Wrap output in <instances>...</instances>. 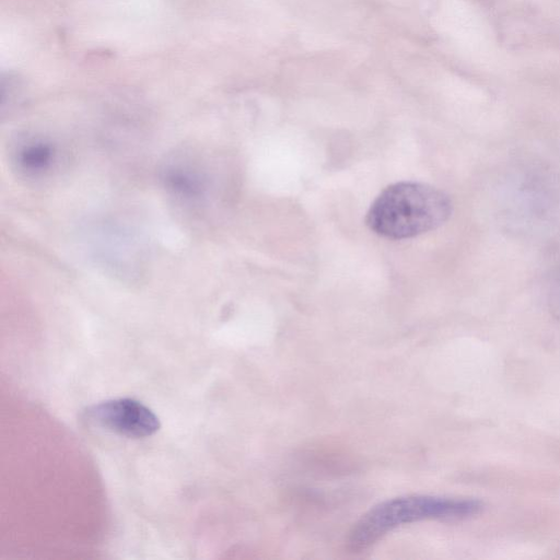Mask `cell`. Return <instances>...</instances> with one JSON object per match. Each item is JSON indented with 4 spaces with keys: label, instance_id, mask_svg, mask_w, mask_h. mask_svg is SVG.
<instances>
[{
    "label": "cell",
    "instance_id": "6da1fadb",
    "mask_svg": "<svg viewBox=\"0 0 560 560\" xmlns=\"http://www.w3.org/2000/svg\"><path fill=\"white\" fill-rule=\"evenodd\" d=\"M450 197L423 183L400 182L386 187L372 202L365 218L380 236L404 240L441 226L451 217Z\"/></svg>",
    "mask_w": 560,
    "mask_h": 560
},
{
    "label": "cell",
    "instance_id": "7a4b0ae2",
    "mask_svg": "<svg viewBox=\"0 0 560 560\" xmlns=\"http://www.w3.org/2000/svg\"><path fill=\"white\" fill-rule=\"evenodd\" d=\"M483 502L472 498L407 495L373 506L353 525L348 547L362 551L394 528L423 520H462L478 515Z\"/></svg>",
    "mask_w": 560,
    "mask_h": 560
},
{
    "label": "cell",
    "instance_id": "3957f363",
    "mask_svg": "<svg viewBox=\"0 0 560 560\" xmlns=\"http://www.w3.org/2000/svg\"><path fill=\"white\" fill-rule=\"evenodd\" d=\"M82 418L93 427L132 439L150 436L161 427L158 416L133 398H116L92 405L83 410Z\"/></svg>",
    "mask_w": 560,
    "mask_h": 560
},
{
    "label": "cell",
    "instance_id": "277c9868",
    "mask_svg": "<svg viewBox=\"0 0 560 560\" xmlns=\"http://www.w3.org/2000/svg\"><path fill=\"white\" fill-rule=\"evenodd\" d=\"M160 179L166 192L186 205H200L209 191V178L195 162L176 158L166 162L160 171Z\"/></svg>",
    "mask_w": 560,
    "mask_h": 560
},
{
    "label": "cell",
    "instance_id": "5b68a950",
    "mask_svg": "<svg viewBox=\"0 0 560 560\" xmlns=\"http://www.w3.org/2000/svg\"><path fill=\"white\" fill-rule=\"evenodd\" d=\"M55 142L42 135L22 137L12 152V161L19 173L27 178L48 175L58 162Z\"/></svg>",
    "mask_w": 560,
    "mask_h": 560
}]
</instances>
